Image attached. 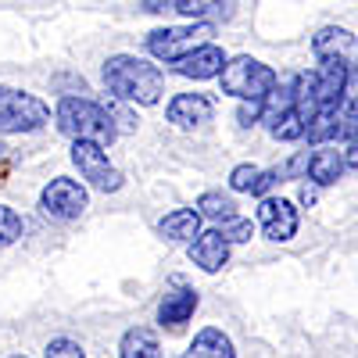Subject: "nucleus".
<instances>
[{
    "instance_id": "nucleus-9",
    "label": "nucleus",
    "mask_w": 358,
    "mask_h": 358,
    "mask_svg": "<svg viewBox=\"0 0 358 358\" xmlns=\"http://www.w3.org/2000/svg\"><path fill=\"white\" fill-rule=\"evenodd\" d=\"M165 118L179 129H197L215 118V101L208 94H176L165 108Z\"/></svg>"
},
{
    "instance_id": "nucleus-18",
    "label": "nucleus",
    "mask_w": 358,
    "mask_h": 358,
    "mask_svg": "<svg viewBox=\"0 0 358 358\" xmlns=\"http://www.w3.org/2000/svg\"><path fill=\"white\" fill-rule=\"evenodd\" d=\"M176 11L179 15H187L194 22H229L236 4L233 0H176Z\"/></svg>"
},
{
    "instance_id": "nucleus-7",
    "label": "nucleus",
    "mask_w": 358,
    "mask_h": 358,
    "mask_svg": "<svg viewBox=\"0 0 358 358\" xmlns=\"http://www.w3.org/2000/svg\"><path fill=\"white\" fill-rule=\"evenodd\" d=\"M72 165L79 169V176L94 190L115 194L118 187H122V172L108 162V151L94 140H72Z\"/></svg>"
},
{
    "instance_id": "nucleus-23",
    "label": "nucleus",
    "mask_w": 358,
    "mask_h": 358,
    "mask_svg": "<svg viewBox=\"0 0 358 358\" xmlns=\"http://www.w3.org/2000/svg\"><path fill=\"white\" fill-rule=\"evenodd\" d=\"M229 244H244V241H251L255 236V222L251 219H241V215H233V219H226V222H219L215 226Z\"/></svg>"
},
{
    "instance_id": "nucleus-27",
    "label": "nucleus",
    "mask_w": 358,
    "mask_h": 358,
    "mask_svg": "<svg viewBox=\"0 0 358 358\" xmlns=\"http://www.w3.org/2000/svg\"><path fill=\"white\" fill-rule=\"evenodd\" d=\"M280 179H283V176H280V169H268V172H258V179H255V187H251V194H255V197H265L268 190H273V187L280 183Z\"/></svg>"
},
{
    "instance_id": "nucleus-8",
    "label": "nucleus",
    "mask_w": 358,
    "mask_h": 358,
    "mask_svg": "<svg viewBox=\"0 0 358 358\" xmlns=\"http://www.w3.org/2000/svg\"><path fill=\"white\" fill-rule=\"evenodd\" d=\"M258 226H262V233L268 236V241H276V244L290 241V236L297 233V208H294V201H287V197H262Z\"/></svg>"
},
{
    "instance_id": "nucleus-26",
    "label": "nucleus",
    "mask_w": 358,
    "mask_h": 358,
    "mask_svg": "<svg viewBox=\"0 0 358 358\" xmlns=\"http://www.w3.org/2000/svg\"><path fill=\"white\" fill-rule=\"evenodd\" d=\"M236 122H241V129H251L255 122H262V101H244L241 111H236Z\"/></svg>"
},
{
    "instance_id": "nucleus-21",
    "label": "nucleus",
    "mask_w": 358,
    "mask_h": 358,
    "mask_svg": "<svg viewBox=\"0 0 358 358\" xmlns=\"http://www.w3.org/2000/svg\"><path fill=\"white\" fill-rule=\"evenodd\" d=\"M197 212H201V219L226 222V219H233V215H236V204H233V197H229V194H222V190H208V194H201V197H197Z\"/></svg>"
},
{
    "instance_id": "nucleus-12",
    "label": "nucleus",
    "mask_w": 358,
    "mask_h": 358,
    "mask_svg": "<svg viewBox=\"0 0 358 358\" xmlns=\"http://www.w3.org/2000/svg\"><path fill=\"white\" fill-rule=\"evenodd\" d=\"M312 50H315L319 62L334 57V62H348L351 65L355 57H358V40L348 33V29H341V25H326V29H319V33H315Z\"/></svg>"
},
{
    "instance_id": "nucleus-31",
    "label": "nucleus",
    "mask_w": 358,
    "mask_h": 358,
    "mask_svg": "<svg viewBox=\"0 0 358 358\" xmlns=\"http://www.w3.org/2000/svg\"><path fill=\"white\" fill-rule=\"evenodd\" d=\"M11 358H29V355H11Z\"/></svg>"
},
{
    "instance_id": "nucleus-17",
    "label": "nucleus",
    "mask_w": 358,
    "mask_h": 358,
    "mask_svg": "<svg viewBox=\"0 0 358 358\" xmlns=\"http://www.w3.org/2000/svg\"><path fill=\"white\" fill-rule=\"evenodd\" d=\"M344 151H334V147H319V151L308 158V179L319 187H330L344 176Z\"/></svg>"
},
{
    "instance_id": "nucleus-4",
    "label": "nucleus",
    "mask_w": 358,
    "mask_h": 358,
    "mask_svg": "<svg viewBox=\"0 0 358 358\" xmlns=\"http://www.w3.org/2000/svg\"><path fill=\"white\" fill-rule=\"evenodd\" d=\"M50 122V108L15 86H0V133H36Z\"/></svg>"
},
{
    "instance_id": "nucleus-22",
    "label": "nucleus",
    "mask_w": 358,
    "mask_h": 358,
    "mask_svg": "<svg viewBox=\"0 0 358 358\" xmlns=\"http://www.w3.org/2000/svg\"><path fill=\"white\" fill-rule=\"evenodd\" d=\"M22 233H25V222H22V215L15 212V208L0 204V248H8V244L22 241Z\"/></svg>"
},
{
    "instance_id": "nucleus-24",
    "label": "nucleus",
    "mask_w": 358,
    "mask_h": 358,
    "mask_svg": "<svg viewBox=\"0 0 358 358\" xmlns=\"http://www.w3.org/2000/svg\"><path fill=\"white\" fill-rule=\"evenodd\" d=\"M43 355H47V358H86V351H83L72 337H54Z\"/></svg>"
},
{
    "instance_id": "nucleus-16",
    "label": "nucleus",
    "mask_w": 358,
    "mask_h": 358,
    "mask_svg": "<svg viewBox=\"0 0 358 358\" xmlns=\"http://www.w3.org/2000/svg\"><path fill=\"white\" fill-rule=\"evenodd\" d=\"M183 358H236L233 341L219 330V326H204V330L190 341V348L183 351Z\"/></svg>"
},
{
    "instance_id": "nucleus-13",
    "label": "nucleus",
    "mask_w": 358,
    "mask_h": 358,
    "mask_svg": "<svg viewBox=\"0 0 358 358\" xmlns=\"http://www.w3.org/2000/svg\"><path fill=\"white\" fill-rule=\"evenodd\" d=\"M226 65V54L222 47L215 43H201L197 50H190L187 57H179V62L172 65L179 76H187V79H215Z\"/></svg>"
},
{
    "instance_id": "nucleus-28",
    "label": "nucleus",
    "mask_w": 358,
    "mask_h": 358,
    "mask_svg": "<svg viewBox=\"0 0 358 358\" xmlns=\"http://www.w3.org/2000/svg\"><path fill=\"white\" fill-rule=\"evenodd\" d=\"M143 11L162 15V11H176V0H143Z\"/></svg>"
},
{
    "instance_id": "nucleus-30",
    "label": "nucleus",
    "mask_w": 358,
    "mask_h": 358,
    "mask_svg": "<svg viewBox=\"0 0 358 358\" xmlns=\"http://www.w3.org/2000/svg\"><path fill=\"white\" fill-rule=\"evenodd\" d=\"M344 165H348V169H358V136L348 143V151H344Z\"/></svg>"
},
{
    "instance_id": "nucleus-3",
    "label": "nucleus",
    "mask_w": 358,
    "mask_h": 358,
    "mask_svg": "<svg viewBox=\"0 0 358 358\" xmlns=\"http://www.w3.org/2000/svg\"><path fill=\"white\" fill-rule=\"evenodd\" d=\"M219 79H222V90L229 97H236V101H265L268 97V90L276 86V72L268 69L265 62H258V57H233V62H226L222 65V72H219Z\"/></svg>"
},
{
    "instance_id": "nucleus-15",
    "label": "nucleus",
    "mask_w": 358,
    "mask_h": 358,
    "mask_svg": "<svg viewBox=\"0 0 358 358\" xmlns=\"http://www.w3.org/2000/svg\"><path fill=\"white\" fill-rule=\"evenodd\" d=\"M158 233L165 236V241H172V244H187V241H194V236L201 233V212L197 208H176V212H169L158 222Z\"/></svg>"
},
{
    "instance_id": "nucleus-2",
    "label": "nucleus",
    "mask_w": 358,
    "mask_h": 358,
    "mask_svg": "<svg viewBox=\"0 0 358 358\" xmlns=\"http://www.w3.org/2000/svg\"><path fill=\"white\" fill-rule=\"evenodd\" d=\"M54 118H57V129L72 140H94V143L108 147L118 136L111 111L97 101H86V97H62Z\"/></svg>"
},
{
    "instance_id": "nucleus-19",
    "label": "nucleus",
    "mask_w": 358,
    "mask_h": 358,
    "mask_svg": "<svg viewBox=\"0 0 358 358\" xmlns=\"http://www.w3.org/2000/svg\"><path fill=\"white\" fill-rule=\"evenodd\" d=\"M118 358H162V344H158L155 330H147V326L126 330L122 344H118Z\"/></svg>"
},
{
    "instance_id": "nucleus-14",
    "label": "nucleus",
    "mask_w": 358,
    "mask_h": 358,
    "mask_svg": "<svg viewBox=\"0 0 358 358\" xmlns=\"http://www.w3.org/2000/svg\"><path fill=\"white\" fill-rule=\"evenodd\" d=\"M197 312V290L194 287H176L158 301V322L169 330H179L183 322H190V315Z\"/></svg>"
},
{
    "instance_id": "nucleus-10",
    "label": "nucleus",
    "mask_w": 358,
    "mask_h": 358,
    "mask_svg": "<svg viewBox=\"0 0 358 358\" xmlns=\"http://www.w3.org/2000/svg\"><path fill=\"white\" fill-rule=\"evenodd\" d=\"M190 262L204 273H219V268L229 262V241L219 229H201L190 241Z\"/></svg>"
},
{
    "instance_id": "nucleus-1",
    "label": "nucleus",
    "mask_w": 358,
    "mask_h": 358,
    "mask_svg": "<svg viewBox=\"0 0 358 358\" xmlns=\"http://www.w3.org/2000/svg\"><path fill=\"white\" fill-rule=\"evenodd\" d=\"M104 86L118 101H129V104H158L165 94V79L162 69L151 65L147 57H133V54H115L104 62L101 69Z\"/></svg>"
},
{
    "instance_id": "nucleus-6",
    "label": "nucleus",
    "mask_w": 358,
    "mask_h": 358,
    "mask_svg": "<svg viewBox=\"0 0 358 358\" xmlns=\"http://www.w3.org/2000/svg\"><path fill=\"white\" fill-rule=\"evenodd\" d=\"M40 208H43V215L54 219V222H72L90 208V194H86V187L79 183V179L57 176V179H50V183L43 187Z\"/></svg>"
},
{
    "instance_id": "nucleus-11",
    "label": "nucleus",
    "mask_w": 358,
    "mask_h": 358,
    "mask_svg": "<svg viewBox=\"0 0 358 358\" xmlns=\"http://www.w3.org/2000/svg\"><path fill=\"white\" fill-rule=\"evenodd\" d=\"M355 136H358V69L348 72L341 101L334 108V140H355Z\"/></svg>"
},
{
    "instance_id": "nucleus-25",
    "label": "nucleus",
    "mask_w": 358,
    "mask_h": 358,
    "mask_svg": "<svg viewBox=\"0 0 358 358\" xmlns=\"http://www.w3.org/2000/svg\"><path fill=\"white\" fill-rule=\"evenodd\" d=\"M258 172H262V169H255V165H236V169L229 172V187H233V190H241V194H251Z\"/></svg>"
},
{
    "instance_id": "nucleus-29",
    "label": "nucleus",
    "mask_w": 358,
    "mask_h": 358,
    "mask_svg": "<svg viewBox=\"0 0 358 358\" xmlns=\"http://www.w3.org/2000/svg\"><path fill=\"white\" fill-rule=\"evenodd\" d=\"M315 201H319V183H312V187L305 183V187H301V204H305V208H312Z\"/></svg>"
},
{
    "instance_id": "nucleus-20",
    "label": "nucleus",
    "mask_w": 358,
    "mask_h": 358,
    "mask_svg": "<svg viewBox=\"0 0 358 358\" xmlns=\"http://www.w3.org/2000/svg\"><path fill=\"white\" fill-rule=\"evenodd\" d=\"M265 129H268V136H273V140L294 143V140L305 136V115H301V108L294 104V108H287V111H280L273 118H265Z\"/></svg>"
},
{
    "instance_id": "nucleus-5",
    "label": "nucleus",
    "mask_w": 358,
    "mask_h": 358,
    "mask_svg": "<svg viewBox=\"0 0 358 358\" xmlns=\"http://www.w3.org/2000/svg\"><path fill=\"white\" fill-rule=\"evenodd\" d=\"M215 36V25L212 22H194V25H169V29H155L147 36V50L151 57L165 65H176L179 57H187L190 50H197L201 43H208Z\"/></svg>"
}]
</instances>
